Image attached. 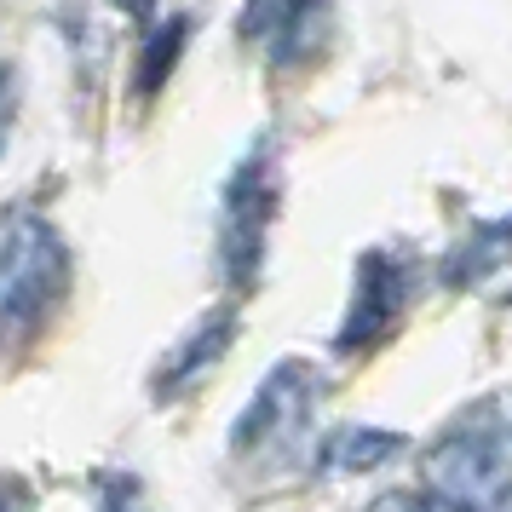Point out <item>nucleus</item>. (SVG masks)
I'll return each mask as SVG.
<instances>
[{
	"label": "nucleus",
	"mask_w": 512,
	"mask_h": 512,
	"mask_svg": "<svg viewBox=\"0 0 512 512\" xmlns=\"http://www.w3.org/2000/svg\"><path fill=\"white\" fill-rule=\"evenodd\" d=\"M420 484L449 512H512V449L495 426L472 420L426 449Z\"/></svg>",
	"instance_id": "f257e3e1"
},
{
	"label": "nucleus",
	"mask_w": 512,
	"mask_h": 512,
	"mask_svg": "<svg viewBox=\"0 0 512 512\" xmlns=\"http://www.w3.org/2000/svg\"><path fill=\"white\" fill-rule=\"evenodd\" d=\"M70 277V254L41 213H12L0 231V340L24 334L52 311Z\"/></svg>",
	"instance_id": "f03ea898"
},
{
	"label": "nucleus",
	"mask_w": 512,
	"mask_h": 512,
	"mask_svg": "<svg viewBox=\"0 0 512 512\" xmlns=\"http://www.w3.org/2000/svg\"><path fill=\"white\" fill-rule=\"evenodd\" d=\"M271 202H277V185L265 173V150H254L248 162L236 167V179L225 185V259H231L236 277L254 271L265 225H271Z\"/></svg>",
	"instance_id": "7ed1b4c3"
},
{
	"label": "nucleus",
	"mask_w": 512,
	"mask_h": 512,
	"mask_svg": "<svg viewBox=\"0 0 512 512\" xmlns=\"http://www.w3.org/2000/svg\"><path fill=\"white\" fill-rule=\"evenodd\" d=\"M311 397H317V386L300 374V363H282V369L259 386L254 403H248V415H242V426H236V449H248V443H259V438L294 432L300 415L311 409Z\"/></svg>",
	"instance_id": "20e7f679"
},
{
	"label": "nucleus",
	"mask_w": 512,
	"mask_h": 512,
	"mask_svg": "<svg viewBox=\"0 0 512 512\" xmlns=\"http://www.w3.org/2000/svg\"><path fill=\"white\" fill-rule=\"evenodd\" d=\"M397 300H403V282H397V271L380 254L363 259V271H357V305H351V317H346V323H351L346 328V346H357V340L380 334V328L397 317Z\"/></svg>",
	"instance_id": "39448f33"
},
{
	"label": "nucleus",
	"mask_w": 512,
	"mask_h": 512,
	"mask_svg": "<svg viewBox=\"0 0 512 512\" xmlns=\"http://www.w3.org/2000/svg\"><path fill=\"white\" fill-rule=\"evenodd\" d=\"M231 346V317H208V323H202V334H190L185 346L173 351V357H167V374H162V397L173 392V386H179V392H185L190 380H202V374H208V363L213 357H219V351Z\"/></svg>",
	"instance_id": "423d86ee"
},
{
	"label": "nucleus",
	"mask_w": 512,
	"mask_h": 512,
	"mask_svg": "<svg viewBox=\"0 0 512 512\" xmlns=\"http://www.w3.org/2000/svg\"><path fill=\"white\" fill-rule=\"evenodd\" d=\"M397 449H403V438L397 432H374V426H351V432H340V438L323 449V461L334 466V472H369V466L392 461Z\"/></svg>",
	"instance_id": "0eeeda50"
},
{
	"label": "nucleus",
	"mask_w": 512,
	"mask_h": 512,
	"mask_svg": "<svg viewBox=\"0 0 512 512\" xmlns=\"http://www.w3.org/2000/svg\"><path fill=\"white\" fill-rule=\"evenodd\" d=\"M179 47H185V18H167L156 35H150V58H144V93H156L162 87L167 64L179 58Z\"/></svg>",
	"instance_id": "6e6552de"
},
{
	"label": "nucleus",
	"mask_w": 512,
	"mask_h": 512,
	"mask_svg": "<svg viewBox=\"0 0 512 512\" xmlns=\"http://www.w3.org/2000/svg\"><path fill=\"white\" fill-rule=\"evenodd\" d=\"M369 512H449V507H438L426 489H392V495H380Z\"/></svg>",
	"instance_id": "1a4fd4ad"
},
{
	"label": "nucleus",
	"mask_w": 512,
	"mask_h": 512,
	"mask_svg": "<svg viewBox=\"0 0 512 512\" xmlns=\"http://www.w3.org/2000/svg\"><path fill=\"white\" fill-rule=\"evenodd\" d=\"M12 116H18V75L0 64V150H6V133H12Z\"/></svg>",
	"instance_id": "9d476101"
},
{
	"label": "nucleus",
	"mask_w": 512,
	"mask_h": 512,
	"mask_svg": "<svg viewBox=\"0 0 512 512\" xmlns=\"http://www.w3.org/2000/svg\"><path fill=\"white\" fill-rule=\"evenodd\" d=\"M0 512H24V507H18V501H0Z\"/></svg>",
	"instance_id": "9b49d317"
}]
</instances>
